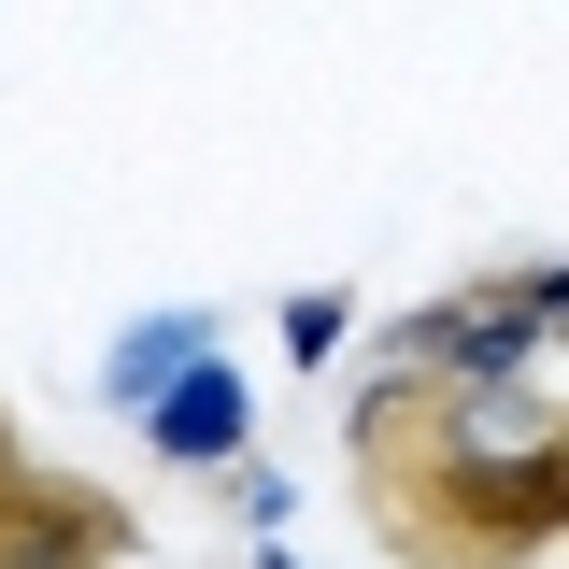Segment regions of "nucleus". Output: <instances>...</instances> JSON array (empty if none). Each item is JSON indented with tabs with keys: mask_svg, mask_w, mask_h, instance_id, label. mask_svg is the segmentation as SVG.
<instances>
[{
	"mask_svg": "<svg viewBox=\"0 0 569 569\" xmlns=\"http://www.w3.org/2000/svg\"><path fill=\"white\" fill-rule=\"evenodd\" d=\"M0 470H14V413H0Z\"/></svg>",
	"mask_w": 569,
	"mask_h": 569,
	"instance_id": "5",
	"label": "nucleus"
},
{
	"mask_svg": "<svg viewBox=\"0 0 569 569\" xmlns=\"http://www.w3.org/2000/svg\"><path fill=\"white\" fill-rule=\"evenodd\" d=\"M385 356H399V370H456V385H512V370H541V356H556V271L456 284V299L413 313Z\"/></svg>",
	"mask_w": 569,
	"mask_h": 569,
	"instance_id": "2",
	"label": "nucleus"
},
{
	"mask_svg": "<svg viewBox=\"0 0 569 569\" xmlns=\"http://www.w3.org/2000/svg\"><path fill=\"white\" fill-rule=\"evenodd\" d=\"M356 512L385 569H541L569 541V413L556 370L456 385V370H370L342 413Z\"/></svg>",
	"mask_w": 569,
	"mask_h": 569,
	"instance_id": "1",
	"label": "nucleus"
},
{
	"mask_svg": "<svg viewBox=\"0 0 569 569\" xmlns=\"http://www.w3.org/2000/svg\"><path fill=\"white\" fill-rule=\"evenodd\" d=\"M157 456H171V470H213V456H242V427H257V399H242V370H186V385H171V399H157Z\"/></svg>",
	"mask_w": 569,
	"mask_h": 569,
	"instance_id": "4",
	"label": "nucleus"
},
{
	"mask_svg": "<svg viewBox=\"0 0 569 569\" xmlns=\"http://www.w3.org/2000/svg\"><path fill=\"white\" fill-rule=\"evenodd\" d=\"M129 556V512L100 485H71V470H0V569H114Z\"/></svg>",
	"mask_w": 569,
	"mask_h": 569,
	"instance_id": "3",
	"label": "nucleus"
}]
</instances>
